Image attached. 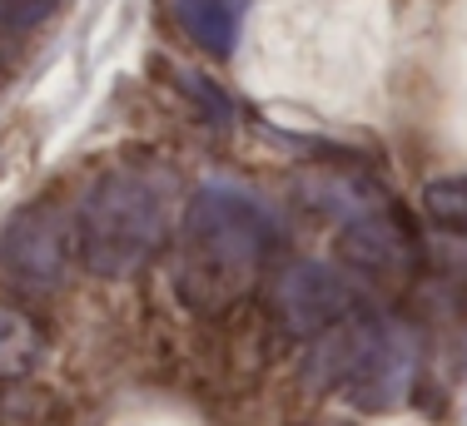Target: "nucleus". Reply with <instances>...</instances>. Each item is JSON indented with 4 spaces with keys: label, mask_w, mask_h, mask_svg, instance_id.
<instances>
[{
    "label": "nucleus",
    "mask_w": 467,
    "mask_h": 426,
    "mask_svg": "<svg viewBox=\"0 0 467 426\" xmlns=\"http://www.w3.org/2000/svg\"><path fill=\"white\" fill-rule=\"evenodd\" d=\"M75 263V213L55 198L16 208L0 228V288L16 298H50Z\"/></svg>",
    "instance_id": "20e7f679"
},
{
    "label": "nucleus",
    "mask_w": 467,
    "mask_h": 426,
    "mask_svg": "<svg viewBox=\"0 0 467 426\" xmlns=\"http://www.w3.org/2000/svg\"><path fill=\"white\" fill-rule=\"evenodd\" d=\"M55 5H60V0H0V36H20V30H36Z\"/></svg>",
    "instance_id": "9b49d317"
},
{
    "label": "nucleus",
    "mask_w": 467,
    "mask_h": 426,
    "mask_svg": "<svg viewBox=\"0 0 467 426\" xmlns=\"http://www.w3.org/2000/svg\"><path fill=\"white\" fill-rule=\"evenodd\" d=\"M0 70H5V45H0Z\"/></svg>",
    "instance_id": "f8f14e48"
},
{
    "label": "nucleus",
    "mask_w": 467,
    "mask_h": 426,
    "mask_svg": "<svg viewBox=\"0 0 467 426\" xmlns=\"http://www.w3.org/2000/svg\"><path fill=\"white\" fill-rule=\"evenodd\" d=\"M160 65H164V75L174 80V89H180L184 99H194V109H199L204 119H214V125H229V119L239 115V109H234V99H229L214 80H209V75L189 70V65H174V60H160Z\"/></svg>",
    "instance_id": "1a4fd4ad"
},
{
    "label": "nucleus",
    "mask_w": 467,
    "mask_h": 426,
    "mask_svg": "<svg viewBox=\"0 0 467 426\" xmlns=\"http://www.w3.org/2000/svg\"><path fill=\"white\" fill-rule=\"evenodd\" d=\"M40 357H46L40 328L20 308H5V302H0V382L30 377L40 367Z\"/></svg>",
    "instance_id": "6e6552de"
},
{
    "label": "nucleus",
    "mask_w": 467,
    "mask_h": 426,
    "mask_svg": "<svg viewBox=\"0 0 467 426\" xmlns=\"http://www.w3.org/2000/svg\"><path fill=\"white\" fill-rule=\"evenodd\" d=\"M422 208H428L432 223L452 233H467V174H452V178H432L422 188Z\"/></svg>",
    "instance_id": "9d476101"
},
{
    "label": "nucleus",
    "mask_w": 467,
    "mask_h": 426,
    "mask_svg": "<svg viewBox=\"0 0 467 426\" xmlns=\"http://www.w3.org/2000/svg\"><path fill=\"white\" fill-rule=\"evenodd\" d=\"M274 312H279L288 338L314 342L318 332L333 328V322L358 312V283H353V273H343L338 263L298 258V263H284L279 278H274Z\"/></svg>",
    "instance_id": "39448f33"
},
{
    "label": "nucleus",
    "mask_w": 467,
    "mask_h": 426,
    "mask_svg": "<svg viewBox=\"0 0 467 426\" xmlns=\"http://www.w3.org/2000/svg\"><path fill=\"white\" fill-rule=\"evenodd\" d=\"M170 15L204 55L229 60V55L239 50L249 0H170Z\"/></svg>",
    "instance_id": "0eeeda50"
},
{
    "label": "nucleus",
    "mask_w": 467,
    "mask_h": 426,
    "mask_svg": "<svg viewBox=\"0 0 467 426\" xmlns=\"http://www.w3.org/2000/svg\"><path fill=\"white\" fill-rule=\"evenodd\" d=\"M304 377L318 391H338L358 411H393L418 382V332L398 318L348 312L314 338Z\"/></svg>",
    "instance_id": "f03ea898"
},
{
    "label": "nucleus",
    "mask_w": 467,
    "mask_h": 426,
    "mask_svg": "<svg viewBox=\"0 0 467 426\" xmlns=\"http://www.w3.org/2000/svg\"><path fill=\"white\" fill-rule=\"evenodd\" d=\"M338 248L373 283L403 288L418 273V238L408 228V218L398 213V204H388V194H378L363 208H353L348 218H338Z\"/></svg>",
    "instance_id": "423d86ee"
},
{
    "label": "nucleus",
    "mask_w": 467,
    "mask_h": 426,
    "mask_svg": "<svg viewBox=\"0 0 467 426\" xmlns=\"http://www.w3.org/2000/svg\"><path fill=\"white\" fill-rule=\"evenodd\" d=\"M170 238V204L154 178L109 169L75 204V258L95 278H130Z\"/></svg>",
    "instance_id": "7ed1b4c3"
},
{
    "label": "nucleus",
    "mask_w": 467,
    "mask_h": 426,
    "mask_svg": "<svg viewBox=\"0 0 467 426\" xmlns=\"http://www.w3.org/2000/svg\"><path fill=\"white\" fill-rule=\"evenodd\" d=\"M279 248V223L239 184L194 188L174 253V288L199 318H224L264 283Z\"/></svg>",
    "instance_id": "f257e3e1"
}]
</instances>
